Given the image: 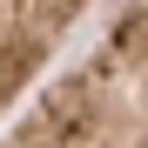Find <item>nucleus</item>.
<instances>
[{"instance_id":"2","label":"nucleus","mask_w":148,"mask_h":148,"mask_svg":"<svg viewBox=\"0 0 148 148\" xmlns=\"http://www.w3.org/2000/svg\"><path fill=\"white\" fill-rule=\"evenodd\" d=\"M94 7L101 0H0V121L40 88V74Z\"/></svg>"},{"instance_id":"1","label":"nucleus","mask_w":148,"mask_h":148,"mask_svg":"<svg viewBox=\"0 0 148 148\" xmlns=\"http://www.w3.org/2000/svg\"><path fill=\"white\" fill-rule=\"evenodd\" d=\"M0 148H148V0L108 27L7 121Z\"/></svg>"}]
</instances>
